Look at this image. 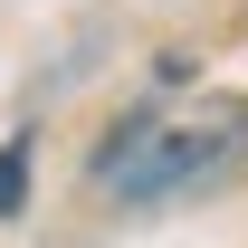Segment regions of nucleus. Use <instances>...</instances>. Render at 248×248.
Returning a JSON list of instances; mask_svg holds the SVG:
<instances>
[{"mask_svg":"<svg viewBox=\"0 0 248 248\" xmlns=\"http://www.w3.org/2000/svg\"><path fill=\"white\" fill-rule=\"evenodd\" d=\"M248 162V95H210L182 115H124L95 153V191L124 210H162L191 191H219Z\"/></svg>","mask_w":248,"mask_h":248,"instance_id":"1","label":"nucleus"},{"mask_svg":"<svg viewBox=\"0 0 248 248\" xmlns=\"http://www.w3.org/2000/svg\"><path fill=\"white\" fill-rule=\"evenodd\" d=\"M19 201H29V134L0 143V219H19Z\"/></svg>","mask_w":248,"mask_h":248,"instance_id":"2","label":"nucleus"}]
</instances>
